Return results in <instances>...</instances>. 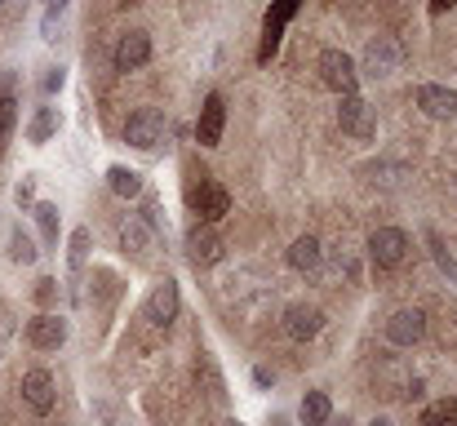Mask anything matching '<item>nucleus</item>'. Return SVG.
Here are the masks:
<instances>
[{
    "label": "nucleus",
    "mask_w": 457,
    "mask_h": 426,
    "mask_svg": "<svg viewBox=\"0 0 457 426\" xmlns=\"http://www.w3.org/2000/svg\"><path fill=\"white\" fill-rule=\"evenodd\" d=\"M453 187H457V173H453Z\"/></svg>",
    "instance_id": "38"
},
{
    "label": "nucleus",
    "mask_w": 457,
    "mask_h": 426,
    "mask_svg": "<svg viewBox=\"0 0 457 426\" xmlns=\"http://www.w3.org/2000/svg\"><path fill=\"white\" fill-rule=\"evenodd\" d=\"M298 418H303V426H328V418H333V400H328L324 391H306Z\"/></svg>",
    "instance_id": "21"
},
{
    "label": "nucleus",
    "mask_w": 457,
    "mask_h": 426,
    "mask_svg": "<svg viewBox=\"0 0 457 426\" xmlns=\"http://www.w3.org/2000/svg\"><path fill=\"white\" fill-rule=\"evenodd\" d=\"M9 258H13V263H22V267H31V263L40 258V249L31 245V236H27L22 227H18V231L9 236Z\"/></svg>",
    "instance_id": "26"
},
{
    "label": "nucleus",
    "mask_w": 457,
    "mask_h": 426,
    "mask_svg": "<svg viewBox=\"0 0 457 426\" xmlns=\"http://www.w3.org/2000/svg\"><path fill=\"white\" fill-rule=\"evenodd\" d=\"M280 324H285V333H289L294 342H311V338L324 329V311L298 302V306H289V311H285V320H280Z\"/></svg>",
    "instance_id": "15"
},
{
    "label": "nucleus",
    "mask_w": 457,
    "mask_h": 426,
    "mask_svg": "<svg viewBox=\"0 0 457 426\" xmlns=\"http://www.w3.org/2000/svg\"><path fill=\"white\" fill-rule=\"evenodd\" d=\"M413 103H418L422 116H431V121H453L457 116V94L445 89V85H418Z\"/></svg>",
    "instance_id": "14"
},
{
    "label": "nucleus",
    "mask_w": 457,
    "mask_h": 426,
    "mask_svg": "<svg viewBox=\"0 0 457 426\" xmlns=\"http://www.w3.org/2000/svg\"><path fill=\"white\" fill-rule=\"evenodd\" d=\"M22 400H27V409L31 413H49L54 409V400H58V391H54V373L49 369H27L22 373Z\"/></svg>",
    "instance_id": "11"
},
{
    "label": "nucleus",
    "mask_w": 457,
    "mask_h": 426,
    "mask_svg": "<svg viewBox=\"0 0 457 426\" xmlns=\"http://www.w3.org/2000/svg\"><path fill=\"white\" fill-rule=\"evenodd\" d=\"M289 267L303 271V276H315V271L324 267V245H320L315 236H298V240L289 245Z\"/></svg>",
    "instance_id": "19"
},
{
    "label": "nucleus",
    "mask_w": 457,
    "mask_h": 426,
    "mask_svg": "<svg viewBox=\"0 0 457 426\" xmlns=\"http://www.w3.org/2000/svg\"><path fill=\"white\" fill-rule=\"evenodd\" d=\"M404 67V45L400 36H373L369 49H364V76L382 80V76H395Z\"/></svg>",
    "instance_id": "3"
},
{
    "label": "nucleus",
    "mask_w": 457,
    "mask_h": 426,
    "mask_svg": "<svg viewBox=\"0 0 457 426\" xmlns=\"http://www.w3.org/2000/svg\"><path fill=\"white\" fill-rule=\"evenodd\" d=\"M54 297H58V280H40L36 284V302H40V306H49Z\"/></svg>",
    "instance_id": "30"
},
{
    "label": "nucleus",
    "mask_w": 457,
    "mask_h": 426,
    "mask_svg": "<svg viewBox=\"0 0 457 426\" xmlns=\"http://www.w3.org/2000/svg\"><path fill=\"white\" fill-rule=\"evenodd\" d=\"M27 342H31L36 351H58V347L67 342V320L54 315V311L31 315V320H27Z\"/></svg>",
    "instance_id": "9"
},
{
    "label": "nucleus",
    "mask_w": 457,
    "mask_h": 426,
    "mask_svg": "<svg viewBox=\"0 0 457 426\" xmlns=\"http://www.w3.org/2000/svg\"><path fill=\"white\" fill-rule=\"evenodd\" d=\"M337 121H342V129L351 134V138L369 142L378 134V121H373V107L360 98V94H342V107H337Z\"/></svg>",
    "instance_id": "7"
},
{
    "label": "nucleus",
    "mask_w": 457,
    "mask_h": 426,
    "mask_svg": "<svg viewBox=\"0 0 457 426\" xmlns=\"http://www.w3.org/2000/svg\"><path fill=\"white\" fill-rule=\"evenodd\" d=\"M222 129H227V103H222V94H209L204 107H200V121H195V142L200 146H218Z\"/></svg>",
    "instance_id": "13"
},
{
    "label": "nucleus",
    "mask_w": 457,
    "mask_h": 426,
    "mask_svg": "<svg viewBox=\"0 0 457 426\" xmlns=\"http://www.w3.org/2000/svg\"><path fill=\"white\" fill-rule=\"evenodd\" d=\"M58 134V107H40L36 116H31V125H27V142H49Z\"/></svg>",
    "instance_id": "22"
},
{
    "label": "nucleus",
    "mask_w": 457,
    "mask_h": 426,
    "mask_svg": "<svg viewBox=\"0 0 457 426\" xmlns=\"http://www.w3.org/2000/svg\"><path fill=\"white\" fill-rule=\"evenodd\" d=\"M31 213H36V227H40V236H45V245H58V205H31Z\"/></svg>",
    "instance_id": "25"
},
{
    "label": "nucleus",
    "mask_w": 457,
    "mask_h": 426,
    "mask_svg": "<svg viewBox=\"0 0 457 426\" xmlns=\"http://www.w3.org/2000/svg\"><path fill=\"white\" fill-rule=\"evenodd\" d=\"M360 178H364V182H373V187H382V191H400V187L413 178V169H409V164H400V160H378V164H364V169H360Z\"/></svg>",
    "instance_id": "17"
},
{
    "label": "nucleus",
    "mask_w": 457,
    "mask_h": 426,
    "mask_svg": "<svg viewBox=\"0 0 457 426\" xmlns=\"http://www.w3.org/2000/svg\"><path fill=\"white\" fill-rule=\"evenodd\" d=\"M152 58V36L147 31H125L116 45V71H138Z\"/></svg>",
    "instance_id": "16"
},
{
    "label": "nucleus",
    "mask_w": 457,
    "mask_h": 426,
    "mask_svg": "<svg viewBox=\"0 0 457 426\" xmlns=\"http://www.w3.org/2000/svg\"><path fill=\"white\" fill-rule=\"evenodd\" d=\"M107 187H112L116 196L134 200V196H143V173H138V169H125V164H112V169H107Z\"/></svg>",
    "instance_id": "20"
},
{
    "label": "nucleus",
    "mask_w": 457,
    "mask_h": 426,
    "mask_svg": "<svg viewBox=\"0 0 457 426\" xmlns=\"http://www.w3.org/2000/svg\"><path fill=\"white\" fill-rule=\"evenodd\" d=\"M13 125H18V98L13 94H0V142L9 138Z\"/></svg>",
    "instance_id": "28"
},
{
    "label": "nucleus",
    "mask_w": 457,
    "mask_h": 426,
    "mask_svg": "<svg viewBox=\"0 0 457 426\" xmlns=\"http://www.w3.org/2000/svg\"><path fill=\"white\" fill-rule=\"evenodd\" d=\"M178 306H182V297H178V284L173 280H160L152 288V297H147V306H143V320L155 324V329H169L173 320H178Z\"/></svg>",
    "instance_id": "10"
},
{
    "label": "nucleus",
    "mask_w": 457,
    "mask_h": 426,
    "mask_svg": "<svg viewBox=\"0 0 457 426\" xmlns=\"http://www.w3.org/2000/svg\"><path fill=\"white\" fill-rule=\"evenodd\" d=\"M71 0H49L45 4V18H40V31H45V40H54V31H58V18H62V9H67Z\"/></svg>",
    "instance_id": "29"
},
{
    "label": "nucleus",
    "mask_w": 457,
    "mask_h": 426,
    "mask_svg": "<svg viewBox=\"0 0 457 426\" xmlns=\"http://www.w3.org/2000/svg\"><path fill=\"white\" fill-rule=\"evenodd\" d=\"M253 382H258V387H271L276 378H271V369H253Z\"/></svg>",
    "instance_id": "33"
},
{
    "label": "nucleus",
    "mask_w": 457,
    "mask_h": 426,
    "mask_svg": "<svg viewBox=\"0 0 457 426\" xmlns=\"http://www.w3.org/2000/svg\"><path fill=\"white\" fill-rule=\"evenodd\" d=\"M320 80H324L333 94H355V89H360V71H355V63H351L342 49H324V54H320Z\"/></svg>",
    "instance_id": "6"
},
{
    "label": "nucleus",
    "mask_w": 457,
    "mask_h": 426,
    "mask_svg": "<svg viewBox=\"0 0 457 426\" xmlns=\"http://www.w3.org/2000/svg\"><path fill=\"white\" fill-rule=\"evenodd\" d=\"M427 240H431V258H436V267H440V271H445V276L457 284V263H453V254L445 249V240H440L436 231H427Z\"/></svg>",
    "instance_id": "27"
},
{
    "label": "nucleus",
    "mask_w": 457,
    "mask_h": 426,
    "mask_svg": "<svg viewBox=\"0 0 457 426\" xmlns=\"http://www.w3.org/2000/svg\"><path fill=\"white\" fill-rule=\"evenodd\" d=\"M422 333H427V311L422 306H400L386 320V342H395V347H413V342H422Z\"/></svg>",
    "instance_id": "8"
},
{
    "label": "nucleus",
    "mask_w": 457,
    "mask_h": 426,
    "mask_svg": "<svg viewBox=\"0 0 457 426\" xmlns=\"http://www.w3.org/2000/svg\"><path fill=\"white\" fill-rule=\"evenodd\" d=\"M62 85H67V71H62V67H49V76H45V89H49V94H58Z\"/></svg>",
    "instance_id": "31"
},
{
    "label": "nucleus",
    "mask_w": 457,
    "mask_h": 426,
    "mask_svg": "<svg viewBox=\"0 0 457 426\" xmlns=\"http://www.w3.org/2000/svg\"><path fill=\"white\" fill-rule=\"evenodd\" d=\"M453 4H457V0H431V13H449Z\"/></svg>",
    "instance_id": "34"
},
{
    "label": "nucleus",
    "mask_w": 457,
    "mask_h": 426,
    "mask_svg": "<svg viewBox=\"0 0 457 426\" xmlns=\"http://www.w3.org/2000/svg\"><path fill=\"white\" fill-rule=\"evenodd\" d=\"M13 333V311H9V302H0V342Z\"/></svg>",
    "instance_id": "32"
},
{
    "label": "nucleus",
    "mask_w": 457,
    "mask_h": 426,
    "mask_svg": "<svg viewBox=\"0 0 457 426\" xmlns=\"http://www.w3.org/2000/svg\"><path fill=\"white\" fill-rule=\"evenodd\" d=\"M164 138H169V121H164V112H155V107H143V112H134V116L125 121V142L138 146V151H152V146H160Z\"/></svg>",
    "instance_id": "4"
},
{
    "label": "nucleus",
    "mask_w": 457,
    "mask_h": 426,
    "mask_svg": "<svg viewBox=\"0 0 457 426\" xmlns=\"http://www.w3.org/2000/svg\"><path fill=\"white\" fill-rule=\"evenodd\" d=\"M271 426H285V422H271Z\"/></svg>",
    "instance_id": "39"
},
{
    "label": "nucleus",
    "mask_w": 457,
    "mask_h": 426,
    "mask_svg": "<svg viewBox=\"0 0 457 426\" xmlns=\"http://www.w3.org/2000/svg\"><path fill=\"white\" fill-rule=\"evenodd\" d=\"M342 426H346V422H342Z\"/></svg>",
    "instance_id": "40"
},
{
    "label": "nucleus",
    "mask_w": 457,
    "mask_h": 426,
    "mask_svg": "<svg viewBox=\"0 0 457 426\" xmlns=\"http://www.w3.org/2000/svg\"><path fill=\"white\" fill-rule=\"evenodd\" d=\"M120 4H138V0H120Z\"/></svg>",
    "instance_id": "36"
},
{
    "label": "nucleus",
    "mask_w": 457,
    "mask_h": 426,
    "mask_svg": "<svg viewBox=\"0 0 457 426\" xmlns=\"http://www.w3.org/2000/svg\"><path fill=\"white\" fill-rule=\"evenodd\" d=\"M222 254H227V245L213 227H191L187 231V258L195 267H213V263H222Z\"/></svg>",
    "instance_id": "12"
},
{
    "label": "nucleus",
    "mask_w": 457,
    "mask_h": 426,
    "mask_svg": "<svg viewBox=\"0 0 457 426\" xmlns=\"http://www.w3.org/2000/svg\"><path fill=\"white\" fill-rule=\"evenodd\" d=\"M298 9H303V0H271L267 22H262V45H258V63H262V67L276 58V49H280V40H285V27L294 22Z\"/></svg>",
    "instance_id": "2"
},
{
    "label": "nucleus",
    "mask_w": 457,
    "mask_h": 426,
    "mask_svg": "<svg viewBox=\"0 0 457 426\" xmlns=\"http://www.w3.org/2000/svg\"><path fill=\"white\" fill-rule=\"evenodd\" d=\"M120 245H125V254H134V263H147L155 249V227L143 222V218H129L120 227Z\"/></svg>",
    "instance_id": "18"
},
{
    "label": "nucleus",
    "mask_w": 457,
    "mask_h": 426,
    "mask_svg": "<svg viewBox=\"0 0 457 426\" xmlns=\"http://www.w3.org/2000/svg\"><path fill=\"white\" fill-rule=\"evenodd\" d=\"M187 205H191V213H200L204 222H222V218L231 213V196H227V187L213 182L204 164L195 169V160L187 164Z\"/></svg>",
    "instance_id": "1"
},
{
    "label": "nucleus",
    "mask_w": 457,
    "mask_h": 426,
    "mask_svg": "<svg viewBox=\"0 0 457 426\" xmlns=\"http://www.w3.org/2000/svg\"><path fill=\"white\" fill-rule=\"evenodd\" d=\"M422 426H457V400L453 396H445V400H431L427 409H422Z\"/></svg>",
    "instance_id": "23"
},
{
    "label": "nucleus",
    "mask_w": 457,
    "mask_h": 426,
    "mask_svg": "<svg viewBox=\"0 0 457 426\" xmlns=\"http://www.w3.org/2000/svg\"><path fill=\"white\" fill-rule=\"evenodd\" d=\"M67 263H71L76 276L85 271V263H89V227H76V231H71V240H67Z\"/></svg>",
    "instance_id": "24"
},
{
    "label": "nucleus",
    "mask_w": 457,
    "mask_h": 426,
    "mask_svg": "<svg viewBox=\"0 0 457 426\" xmlns=\"http://www.w3.org/2000/svg\"><path fill=\"white\" fill-rule=\"evenodd\" d=\"M369 426H391V422H386V418H373V422H369Z\"/></svg>",
    "instance_id": "35"
},
{
    "label": "nucleus",
    "mask_w": 457,
    "mask_h": 426,
    "mask_svg": "<svg viewBox=\"0 0 457 426\" xmlns=\"http://www.w3.org/2000/svg\"><path fill=\"white\" fill-rule=\"evenodd\" d=\"M409 236L400 231V227H378L373 236H369V258L378 263V267H386V271H395V267H404V258H409Z\"/></svg>",
    "instance_id": "5"
},
{
    "label": "nucleus",
    "mask_w": 457,
    "mask_h": 426,
    "mask_svg": "<svg viewBox=\"0 0 457 426\" xmlns=\"http://www.w3.org/2000/svg\"><path fill=\"white\" fill-rule=\"evenodd\" d=\"M227 426H245V422H227Z\"/></svg>",
    "instance_id": "37"
}]
</instances>
